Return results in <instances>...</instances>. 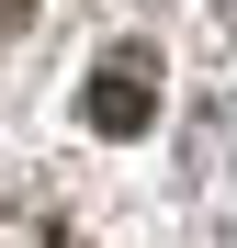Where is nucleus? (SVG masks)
I'll list each match as a JSON object with an SVG mask.
<instances>
[{
  "label": "nucleus",
  "instance_id": "nucleus-1",
  "mask_svg": "<svg viewBox=\"0 0 237 248\" xmlns=\"http://www.w3.org/2000/svg\"><path fill=\"white\" fill-rule=\"evenodd\" d=\"M0 248H79V237H57L46 215H12V203H0Z\"/></svg>",
  "mask_w": 237,
  "mask_h": 248
},
{
  "label": "nucleus",
  "instance_id": "nucleus-2",
  "mask_svg": "<svg viewBox=\"0 0 237 248\" xmlns=\"http://www.w3.org/2000/svg\"><path fill=\"white\" fill-rule=\"evenodd\" d=\"M23 12H34V0H0V46H12V34H23Z\"/></svg>",
  "mask_w": 237,
  "mask_h": 248
}]
</instances>
